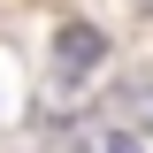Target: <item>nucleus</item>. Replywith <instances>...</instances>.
<instances>
[{
  "instance_id": "nucleus-1",
  "label": "nucleus",
  "mask_w": 153,
  "mask_h": 153,
  "mask_svg": "<svg viewBox=\"0 0 153 153\" xmlns=\"http://www.w3.org/2000/svg\"><path fill=\"white\" fill-rule=\"evenodd\" d=\"M100 54H107V38H100L92 23H61V31H54V61H61V76H84Z\"/></svg>"
},
{
  "instance_id": "nucleus-2",
  "label": "nucleus",
  "mask_w": 153,
  "mask_h": 153,
  "mask_svg": "<svg viewBox=\"0 0 153 153\" xmlns=\"http://www.w3.org/2000/svg\"><path fill=\"white\" fill-rule=\"evenodd\" d=\"M69 153H138V138L130 130H76Z\"/></svg>"
},
{
  "instance_id": "nucleus-3",
  "label": "nucleus",
  "mask_w": 153,
  "mask_h": 153,
  "mask_svg": "<svg viewBox=\"0 0 153 153\" xmlns=\"http://www.w3.org/2000/svg\"><path fill=\"white\" fill-rule=\"evenodd\" d=\"M123 115H130V123H153V84H123Z\"/></svg>"
}]
</instances>
